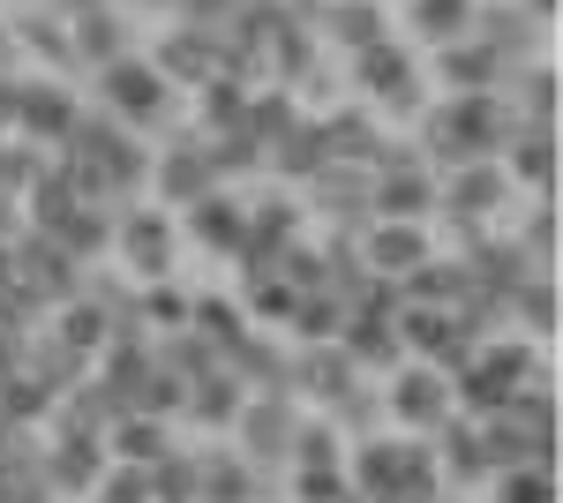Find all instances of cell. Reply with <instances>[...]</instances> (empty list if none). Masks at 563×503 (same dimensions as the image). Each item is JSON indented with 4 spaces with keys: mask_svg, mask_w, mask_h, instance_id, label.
I'll return each mask as SVG.
<instances>
[{
    "mask_svg": "<svg viewBox=\"0 0 563 503\" xmlns=\"http://www.w3.org/2000/svg\"><path fill=\"white\" fill-rule=\"evenodd\" d=\"M106 90L121 98L129 121H158V113H166V76H151V68H135V61H106Z\"/></svg>",
    "mask_w": 563,
    "mask_h": 503,
    "instance_id": "obj_1",
    "label": "cell"
},
{
    "mask_svg": "<svg viewBox=\"0 0 563 503\" xmlns=\"http://www.w3.org/2000/svg\"><path fill=\"white\" fill-rule=\"evenodd\" d=\"M211 173H218V151H211V143H180L158 181H166V196H203V188H211Z\"/></svg>",
    "mask_w": 563,
    "mask_h": 503,
    "instance_id": "obj_2",
    "label": "cell"
},
{
    "mask_svg": "<svg viewBox=\"0 0 563 503\" xmlns=\"http://www.w3.org/2000/svg\"><path fill=\"white\" fill-rule=\"evenodd\" d=\"M218 68V31H174L166 39V76H211Z\"/></svg>",
    "mask_w": 563,
    "mask_h": 503,
    "instance_id": "obj_3",
    "label": "cell"
},
{
    "mask_svg": "<svg viewBox=\"0 0 563 503\" xmlns=\"http://www.w3.org/2000/svg\"><path fill=\"white\" fill-rule=\"evenodd\" d=\"M15 113L38 128V135H68V128H76V113H68V98H60V90H23V98H15Z\"/></svg>",
    "mask_w": 563,
    "mask_h": 503,
    "instance_id": "obj_4",
    "label": "cell"
},
{
    "mask_svg": "<svg viewBox=\"0 0 563 503\" xmlns=\"http://www.w3.org/2000/svg\"><path fill=\"white\" fill-rule=\"evenodd\" d=\"M129 255H135V263H166V226H158V218H135Z\"/></svg>",
    "mask_w": 563,
    "mask_h": 503,
    "instance_id": "obj_5",
    "label": "cell"
},
{
    "mask_svg": "<svg viewBox=\"0 0 563 503\" xmlns=\"http://www.w3.org/2000/svg\"><path fill=\"white\" fill-rule=\"evenodd\" d=\"M233 226H241V218H233L225 204H196V233H203V241H218V249H225V241H233Z\"/></svg>",
    "mask_w": 563,
    "mask_h": 503,
    "instance_id": "obj_6",
    "label": "cell"
},
{
    "mask_svg": "<svg viewBox=\"0 0 563 503\" xmlns=\"http://www.w3.org/2000/svg\"><path fill=\"white\" fill-rule=\"evenodd\" d=\"M459 23H466V0H421V31H443L451 39Z\"/></svg>",
    "mask_w": 563,
    "mask_h": 503,
    "instance_id": "obj_7",
    "label": "cell"
},
{
    "mask_svg": "<svg viewBox=\"0 0 563 503\" xmlns=\"http://www.w3.org/2000/svg\"><path fill=\"white\" fill-rule=\"evenodd\" d=\"M60 8H98V0H60Z\"/></svg>",
    "mask_w": 563,
    "mask_h": 503,
    "instance_id": "obj_8",
    "label": "cell"
}]
</instances>
